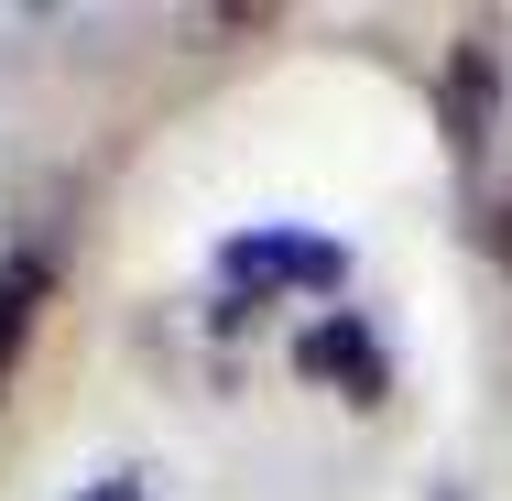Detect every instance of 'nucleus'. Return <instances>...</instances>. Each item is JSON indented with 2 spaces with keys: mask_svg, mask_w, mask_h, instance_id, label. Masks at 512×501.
I'll use <instances>...</instances> for the list:
<instances>
[{
  "mask_svg": "<svg viewBox=\"0 0 512 501\" xmlns=\"http://www.w3.org/2000/svg\"><path fill=\"white\" fill-rule=\"evenodd\" d=\"M436 120H447V153H458V164L491 153V131H502V44H491V33H469V44L447 55V99H436Z\"/></svg>",
  "mask_w": 512,
  "mask_h": 501,
  "instance_id": "1",
  "label": "nucleus"
},
{
  "mask_svg": "<svg viewBox=\"0 0 512 501\" xmlns=\"http://www.w3.org/2000/svg\"><path fill=\"white\" fill-rule=\"evenodd\" d=\"M218 273H229V295H251V284H306V295H338V251L327 240H295V229H240L229 251H218Z\"/></svg>",
  "mask_w": 512,
  "mask_h": 501,
  "instance_id": "2",
  "label": "nucleus"
},
{
  "mask_svg": "<svg viewBox=\"0 0 512 501\" xmlns=\"http://www.w3.org/2000/svg\"><path fill=\"white\" fill-rule=\"evenodd\" d=\"M295 371H306V382H338L349 403L382 393V349H371V327H360V316H316L306 338H295Z\"/></svg>",
  "mask_w": 512,
  "mask_h": 501,
  "instance_id": "3",
  "label": "nucleus"
},
{
  "mask_svg": "<svg viewBox=\"0 0 512 501\" xmlns=\"http://www.w3.org/2000/svg\"><path fill=\"white\" fill-rule=\"evenodd\" d=\"M33 305H44V262L22 251V262H0V393H11V360L33 338Z\"/></svg>",
  "mask_w": 512,
  "mask_h": 501,
  "instance_id": "4",
  "label": "nucleus"
},
{
  "mask_svg": "<svg viewBox=\"0 0 512 501\" xmlns=\"http://www.w3.org/2000/svg\"><path fill=\"white\" fill-rule=\"evenodd\" d=\"M491 251H502V273H512V186H502V207H491Z\"/></svg>",
  "mask_w": 512,
  "mask_h": 501,
  "instance_id": "5",
  "label": "nucleus"
},
{
  "mask_svg": "<svg viewBox=\"0 0 512 501\" xmlns=\"http://www.w3.org/2000/svg\"><path fill=\"white\" fill-rule=\"evenodd\" d=\"M77 501H142V480H99V491H77Z\"/></svg>",
  "mask_w": 512,
  "mask_h": 501,
  "instance_id": "6",
  "label": "nucleus"
}]
</instances>
